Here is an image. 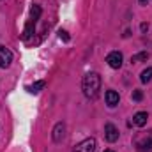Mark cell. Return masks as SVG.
Wrapping results in <instances>:
<instances>
[{
	"instance_id": "6da1fadb",
	"label": "cell",
	"mask_w": 152,
	"mask_h": 152,
	"mask_svg": "<svg viewBox=\"0 0 152 152\" xmlns=\"http://www.w3.org/2000/svg\"><path fill=\"white\" fill-rule=\"evenodd\" d=\"M81 88H83V94L88 97V99H96L99 90H101V76L97 73H87L83 76V81H81Z\"/></svg>"
},
{
	"instance_id": "7a4b0ae2",
	"label": "cell",
	"mask_w": 152,
	"mask_h": 152,
	"mask_svg": "<svg viewBox=\"0 0 152 152\" xmlns=\"http://www.w3.org/2000/svg\"><path fill=\"white\" fill-rule=\"evenodd\" d=\"M73 152H96V138H85L76 145Z\"/></svg>"
},
{
	"instance_id": "3957f363",
	"label": "cell",
	"mask_w": 152,
	"mask_h": 152,
	"mask_svg": "<svg viewBox=\"0 0 152 152\" xmlns=\"http://www.w3.org/2000/svg\"><path fill=\"white\" fill-rule=\"evenodd\" d=\"M12 62V51L5 46H0V67L2 69H7Z\"/></svg>"
},
{
	"instance_id": "277c9868",
	"label": "cell",
	"mask_w": 152,
	"mask_h": 152,
	"mask_svg": "<svg viewBox=\"0 0 152 152\" xmlns=\"http://www.w3.org/2000/svg\"><path fill=\"white\" fill-rule=\"evenodd\" d=\"M122 60H124V57H122L120 51H112V53L106 57V62H108V66H110L112 69H120V67H122Z\"/></svg>"
},
{
	"instance_id": "5b68a950",
	"label": "cell",
	"mask_w": 152,
	"mask_h": 152,
	"mask_svg": "<svg viewBox=\"0 0 152 152\" xmlns=\"http://www.w3.org/2000/svg\"><path fill=\"white\" fill-rule=\"evenodd\" d=\"M104 136H106V140L110 142V143H113V142H117L118 140V129L115 127L113 124H106L104 126Z\"/></svg>"
},
{
	"instance_id": "8992f818",
	"label": "cell",
	"mask_w": 152,
	"mask_h": 152,
	"mask_svg": "<svg viewBox=\"0 0 152 152\" xmlns=\"http://www.w3.org/2000/svg\"><path fill=\"white\" fill-rule=\"evenodd\" d=\"M64 133H66V126H64L62 122H58V124L53 127V133H51L53 142H55V143H60V142L64 140Z\"/></svg>"
},
{
	"instance_id": "52a82bcc",
	"label": "cell",
	"mask_w": 152,
	"mask_h": 152,
	"mask_svg": "<svg viewBox=\"0 0 152 152\" xmlns=\"http://www.w3.org/2000/svg\"><path fill=\"white\" fill-rule=\"evenodd\" d=\"M147 120H149L147 112H138V113H134V117H133V122H134L138 127H143V126L147 124Z\"/></svg>"
},
{
	"instance_id": "ba28073f",
	"label": "cell",
	"mask_w": 152,
	"mask_h": 152,
	"mask_svg": "<svg viewBox=\"0 0 152 152\" xmlns=\"http://www.w3.org/2000/svg\"><path fill=\"white\" fill-rule=\"evenodd\" d=\"M118 101H120L118 92H115V90H108V92H106V103H108L110 106H117Z\"/></svg>"
},
{
	"instance_id": "9c48e42d",
	"label": "cell",
	"mask_w": 152,
	"mask_h": 152,
	"mask_svg": "<svg viewBox=\"0 0 152 152\" xmlns=\"http://www.w3.org/2000/svg\"><path fill=\"white\" fill-rule=\"evenodd\" d=\"M46 87V81H36V83H32V85H27V90L30 92V94H39L42 88Z\"/></svg>"
},
{
	"instance_id": "30bf717a",
	"label": "cell",
	"mask_w": 152,
	"mask_h": 152,
	"mask_svg": "<svg viewBox=\"0 0 152 152\" xmlns=\"http://www.w3.org/2000/svg\"><path fill=\"white\" fill-rule=\"evenodd\" d=\"M138 151L140 152H152V138H145L143 142L138 143Z\"/></svg>"
},
{
	"instance_id": "8fae6325",
	"label": "cell",
	"mask_w": 152,
	"mask_h": 152,
	"mask_svg": "<svg viewBox=\"0 0 152 152\" xmlns=\"http://www.w3.org/2000/svg\"><path fill=\"white\" fill-rule=\"evenodd\" d=\"M151 80H152V67H147V69L142 71V75H140V81H142V83H149Z\"/></svg>"
},
{
	"instance_id": "7c38bea8",
	"label": "cell",
	"mask_w": 152,
	"mask_h": 152,
	"mask_svg": "<svg viewBox=\"0 0 152 152\" xmlns=\"http://www.w3.org/2000/svg\"><path fill=\"white\" fill-rule=\"evenodd\" d=\"M147 58H149V53H147V51H142V53L133 55V57H131V62L136 64V62H140V60H147Z\"/></svg>"
},
{
	"instance_id": "4fadbf2b",
	"label": "cell",
	"mask_w": 152,
	"mask_h": 152,
	"mask_svg": "<svg viewBox=\"0 0 152 152\" xmlns=\"http://www.w3.org/2000/svg\"><path fill=\"white\" fill-rule=\"evenodd\" d=\"M133 99L134 101H142L143 99V92L142 90H133Z\"/></svg>"
},
{
	"instance_id": "5bb4252c",
	"label": "cell",
	"mask_w": 152,
	"mask_h": 152,
	"mask_svg": "<svg viewBox=\"0 0 152 152\" xmlns=\"http://www.w3.org/2000/svg\"><path fill=\"white\" fill-rule=\"evenodd\" d=\"M58 37L62 39L64 42H67V41H69V34H67L66 30H58Z\"/></svg>"
},
{
	"instance_id": "9a60e30c",
	"label": "cell",
	"mask_w": 152,
	"mask_h": 152,
	"mask_svg": "<svg viewBox=\"0 0 152 152\" xmlns=\"http://www.w3.org/2000/svg\"><path fill=\"white\" fill-rule=\"evenodd\" d=\"M140 28H142V32H145V30L149 28V25H147V23H142V27H140Z\"/></svg>"
},
{
	"instance_id": "2e32d148",
	"label": "cell",
	"mask_w": 152,
	"mask_h": 152,
	"mask_svg": "<svg viewBox=\"0 0 152 152\" xmlns=\"http://www.w3.org/2000/svg\"><path fill=\"white\" fill-rule=\"evenodd\" d=\"M138 2H140V4H142V5H145V4H149V2H151V0H138Z\"/></svg>"
},
{
	"instance_id": "e0dca14e",
	"label": "cell",
	"mask_w": 152,
	"mask_h": 152,
	"mask_svg": "<svg viewBox=\"0 0 152 152\" xmlns=\"http://www.w3.org/2000/svg\"><path fill=\"white\" fill-rule=\"evenodd\" d=\"M104 152H113V151H110V149H108V151H104Z\"/></svg>"
}]
</instances>
